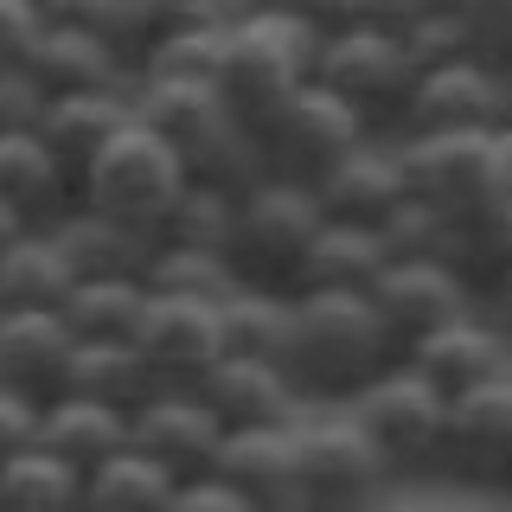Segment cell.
<instances>
[{"instance_id":"ba28073f","label":"cell","mask_w":512,"mask_h":512,"mask_svg":"<svg viewBox=\"0 0 512 512\" xmlns=\"http://www.w3.org/2000/svg\"><path fill=\"white\" fill-rule=\"evenodd\" d=\"M416 77L423 71H416L404 32H359V26H333L314 64V84H327L340 103H352L372 128H391V135L410 109Z\"/></svg>"},{"instance_id":"816d5d0a","label":"cell","mask_w":512,"mask_h":512,"mask_svg":"<svg viewBox=\"0 0 512 512\" xmlns=\"http://www.w3.org/2000/svg\"><path fill=\"white\" fill-rule=\"evenodd\" d=\"M500 167H506V199H512V122L500 128Z\"/></svg>"},{"instance_id":"52a82bcc","label":"cell","mask_w":512,"mask_h":512,"mask_svg":"<svg viewBox=\"0 0 512 512\" xmlns=\"http://www.w3.org/2000/svg\"><path fill=\"white\" fill-rule=\"evenodd\" d=\"M391 487V461L346 410L301 416V506L308 512H372Z\"/></svg>"},{"instance_id":"603a6c76","label":"cell","mask_w":512,"mask_h":512,"mask_svg":"<svg viewBox=\"0 0 512 512\" xmlns=\"http://www.w3.org/2000/svg\"><path fill=\"white\" fill-rule=\"evenodd\" d=\"M0 205L20 212L26 224H58L77 205L71 173H64V160L45 148L39 128H26V135H0Z\"/></svg>"},{"instance_id":"4dcf8cb0","label":"cell","mask_w":512,"mask_h":512,"mask_svg":"<svg viewBox=\"0 0 512 512\" xmlns=\"http://www.w3.org/2000/svg\"><path fill=\"white\" fill-rule=\"evenodd\" d=\"M173 493H180V480L141 448H122L116 461L84 474V512H167Z\"/></svg>"},{"instance_id":"836d02e7","label":"cell","mask_w":512,"mask_h":512,"mask_svg":"<svg viewBox=\"0 0 512 512\" xmlns=\"http://www.w3.org/2000/svg\"><path fill=\"white\" fill-rule=\"evenodd\" d=\"M39 20L116 45L135 71H141V58H148V45H154L148 39V20H141V0H39Z\"/></svg>"},{"instance_id":"f6af8a7d","label":"cell","mask_w":512,"mask_h":512,"mask_svg":"<svg viewBox=\"0 0 512 512\" xmlns=\"http://www.w3.org/2000/svg\"><path fill=\"white\" fill-rule=\"evenodd\" d=\"M39 0H0V71H20L32 58V45H39Z\"/></svg>"},{"instance_id":"3957f363","label":"cell","mask_w":512,"mask_h":512,"mask_svg":"<svg viewBox=\"0 0 512 512\" xmlns=\"http://www.w3.org/2000/svg\"><path fill=\"white\" fill-rule=\"evenodd\" d=\"M180 192H186V160L135 122L90 160V173L77 180V205L109 218V224H122V231H135V237H148V244H160V224L180 205Z\"/></svg>"},{"instance_id":"e0dca14e","label":"cell","mask_w":512,"mask_h":512,"mask_svg":"<svg viewBox=\"0 0 512 512\" xmlns=\"http://www.w3.org/2000/svg\"><path fill=\"white\" fill-rule=\"evenodd\" d=\"M314 192H320V205H327V218H340V224H384L397 205L410 199L404 148H397V135L359 141L346 160H333V167L320 173Z\"/></svg>"},{"instance_id":"7c38bea8","label":"cell","mask_w":512,"mask_h":512,"mask_svg":"<svg viewBox=\"0 0 512 512\" xmlns=\"http://www.w3.org/2000/svg\"><path fill=\"white\" fill-rule=\"evenodd\" d=\"M231 442V429L218 423V410L199 391H154L148 404L128 416V448H141L148 461H160L173 480H199L218 474V455Z\"/></svg>"},{"instance_id":"cb8c5ba5","label":"cell","mask_w":512,"mask_h":512,"mask_svg":"<svg viewBox=\"0 0 512 512\" xmlns=\"http://www.w3.org/2000/svg\"><path fill=\"white\" fill-rule=\"evenodd\" d=\"M154 391H160V378H154V365L141 359L135 340H77L71 372H64V397H90V404H109V410L135 416Z\"/></svg>"},{"instance_id":"30bf717a","label":"cell","mask_w":512,"mask_h":512,"mask_svg":"<svg viewBox=\"0 0 512 512\" xmlns=\"http://www.w3.org/2000/svg\"><path fill=\"white\" fill-rule=\"evenodd\" d=\"M135 346H141V359L154 365L160 391H199V384L231 359V352H224V308L218 301H180V295L148 301Z\"/></svg>"},{"instance_id":"ab89813d","label":"cell","mask_w":512,"mask_h":512,"mask_svg":"<svg viewBox=\"0 0 512 512\" xmlns=\"http://www.w3.org/2000/svg\"><path fill=\"white\" fill-rule=\"evenodd\" d=\"M404 45H410L416 71H442V64L480 58V52H474V39H468V20H461L455 7H429L423 20H416V26L404 32Z\"/></svg>"},{"instance_id":"7a4b0ae2","label":"cell","mask_w":512,"mask_h":512,"mask_svg":"<svg viewBox=\"0 0 512 512\" xmlns=\"http://www.w3.org/2000/svg\"><path fill=\"white\" fill-rule=\"evenodd\" d=\"M320 45H327V26L276 20V13H237L231 45H224V71H218L224 109H231L237 122L263 128L288 96H301L314 84Z\"/></svg>"},{"instance_id":"2e32d148","label":"cell","mask_w":512,"mask_h":512,"mask_svg":"<svg viewBox=\"0 0 512 512\" xmlns=\"http://www.w3.org/2000/svg\"><path fill=\"white\" fill-rule=\"evenodd\" d=\"M199 397L218 410V423L231 429H295L308 416V391L295 384L288 365H269V359H224L212 378L199 384Z\"/></svg>"},{"instance_id":"f1b7e54d","label":"cell","mask_w":512,"mask_h":512,"mask_svg":"<svg viewBox=\"0 0 512 512\" xmlns=\"http://www.w3.org/2000/svg\"><path fill=\"white\" fill-rule=\"evenodd\" d=\"M288 346H295V295H288V288L244 282L224 301V352H231V359L288 365Z\"/></svg>"},{"instance_id":"f35d334b","label":"cell","mask_w":512,"mask_h":512,"mask_svg":"<svg viewBox=\"0 0 512 512\" xmlns=\"http://www.w3.org/2000/svg\"><path fill=\"white\" fill-rule=\"evenodd\" d=\"M224 45H231V26L160 39L154 52L141 58V71H135V77H199V84H218V71H224Z\"/></svg>"},{"instance_id":"44dd1931","label":"cell","mask_w":512,"mask_h":512,"mask_svg":"<svg viewBox=\"0 0 512 512\" xmlns=\"http://www.w3.org/2000/svg\"><path fill=\"white\" fill-rule=\"evenodd\" d=\"M26 71L39 77L45 96H90V90H135V64H128L116 45L90 39V32L71 26H45L39 45H32Z\"/></svg>"},{"instance_id":"74e56055","label":"cell","mask_w":512,"mask_h":512,"mask_svg":"<svg viewBox=\"0 0 512 512\" xmlns=\"http://www.w3.org/2000/svg\"><path fill=\"white\" fill-rule=\"evenodd\" d=\"M378 231L391 244V263H455V244H461V224H448L423 199H404Z\"/></svg>"},{"instance_id":"1f68e13d","label":"cell","mask_w":512,"mask_h":512,"mask_svg":"<svg viewBox=\"0 0 512 512\" xmlns=\"http://www.w3.org/2000/svg\"><path fill=\"white\" fill-rule=\"evenodd\" d=\"M148 301V282H71L58 320L71 327V340H135Z\"/></svg>"},{"instance_id":"c3c4849f","label":"cell","mask_w":512,"mask_h":512,"mask_svg":"<svg viewBox=\"0 0 512 512\" xmlns=\"http://www.w3.org/2000/svg\"><path fill=\"white\" fill-rule=\"evenodd\" d=\"M237 13H276V20L327 26V20H333V0H237Z\"/></svg>"},{"instance_id":"484cf974","label":"cell","mask_w":512,"mask_h":512,"mask_svg":"<svg viewBox=\"0 0 512 512\" xmlns=\"http://www.w3.org/2000/svg\"><path fill=\"white\" fill-rule=\"evenodd\" d=\"M384 269H391V244H384L378 224H340L327 218V231L314 237L308 263H301V288H340V295H372L384 282Z\"/></svg>"},{"instance_id":"8992f818","label":"cell","mask_w":512,"mask_h":512,"mask_svg":"<svg viewBox=\"0 0 512 512\" xmlns=\"http://www.w3.org/2000/svg\"><path fill=\"white\" fill-rule=\"evenodd\" d=\"M397 148H404L410 199L436 205L448 224H474L487 205L506 199L500 128H480V135H397Z\"/></svg>"},{"instance_id":"7bdbcfd3","label":"cell","mask_w":512,"mask_h":512,"mask_svg":"<svg viewBox=\"0 0 512 512\" xmlns=\"http://www.w3.org/2000/svg\"><path fill=\"white\" fill-rule=\"evenodd\" d=\"M461 20H468V39L487 64H512V0H461Z\"/></svg>"},{"instance_id":"d6986e66","label":"cell","mask_w":512,"mask_h":512,"mask_svg":"<svg viewBox=\"0 0 512 512\" xmlns=\"http://www.w3.org/2000/svg\"><path fill=\"white\" fill-rule=\"evenodd\" d=\"M71 327L58 314H7L0 320V391L26 404H58L64 372H71Z\"/></svg>"},{"instance_id":"60d3db41","label":"cell","mask_w":512,"mask_h":512,"mask_svg":"<svg viewBox=\"0 0 512 512\" xmlns=\"http://www.w3.org/2000/svg\"><path fill=\"white\" fill-rule=\"evenodd\" d=\"M141 20H148V39H180V32H212L237 20V0H141ZM148 45V52H154Z\"/></svg>"},{"instance_id":"9c48e42d","label":"cell","mask_w":512,"mask_h":512,"mask_svg":"<svg viewBox=\"0 0 512 512\" xmlns=\"http://www.w3.org/2000/svg\"><path fill=\"white\" fill-rule=\"evenodd\" d=\"M256 135H263V160H269V173H276V180L314 186L333 160H346L359 141L384 135V128H372L359 109L340 103L327 84H308L301 96H288V103L263 128H256Z\"/></svg>"},{"instance_id":"4fadbf2b","label":"cell","mask_w":512,"mask_h":512,"mask_svg":"<svg viewBox=\"0 0 512 512\" xmlns=\"http://www.w3.org/2000/svg\"><path fill=\"white\" fill-rule=\"evenodd\" d=\"M372 308L384 320V333H391L397 359H410L429 333H442L448 320L474 314L480 295L461 282L455 263H391V269H384V282L372 288Z\"/></svg>"},{"instance_id":"7402d4cb","label":"cell","mask_w":512,"mask_h":512,"mask_svg":"<svg viewBox=\"0 0 512 512\" xmlns=\"http://www.w3.org/2000/svg\"><path fill=\"white\" fill-rule=\"evenodd\" d=\"M52 231L58 256L71 263L77 282H148V263H154V244L135 231H122V224L84 212V205H71L58 224H45Z\"/></svg>"},{"instance_id":"83f0119b","label":"cell","mask_w":512,"mask_h":512,"mask_svg":"<svg viewBox=\"0 0 512 512\" xmlns=\"http://www.w3.org/2000/svg\"><path fill=\"white\" fill-rule=\"evenodd\" d=\"M39 448H52L77 474H96L103 461H116L128 448V416L109 404H90V397H58L39 416Z\"/></svg>"},{"instance_id":"6da1fadb","label":"cell","mask_w":512,"mask_h":512,"mask_svg":"<svg viewBox=\"0 0 512 512\" xmlns=\"http://www.w3.org/2000/svg\"><path fill=\"white\" fill-rule=\"evenodd\" d=\"M391 365H397V346L384 333L372 295H340V288H301L295 295L288 372H295L314 410H346Z\"/></svg>"},{"instance_id":"f907efd6","label":"cell","mask_w":512,"mask_h":512,"mask_svg":"<svg viewBox=\"0 0 512 512\" xmlns=\"http://www.w3.org/2000/svg\"><path fill=\"white\" fill-rule=\"evenodd\" d=\"M20 231H32V224H26L20 212H7V205H0V250H7V244H13Z\"/></svg>"},{"instance_id":"d590c367","label":"cell","mask_w":512,"mask_h":512,"mask_svg":"<svg viewBox=\"0 0 512 512\" xmlns=\"http://www.w3.org/2000/svg\"><path fill=\"white\" fill-rule=\"evenodd\" d=\"M455 269H461V282H468L480 301H487L493 288L512 276V199L487 205V212H480L474 224H461Z\"/></svg>"},{"instance_id":"f546056e","label":"cell","mask_w":512,"mask_h":512,"mask_svg":"<svg viewBox=\"0 0 512 512\" xmlns=\"http://www.w3.org/2000/svg\"><path fill=\"white\" fill-rule=\"evenodd\" d=\"M186 160V180L192 186H212V192H231V199H244L250 186L269 180V160H263V135H256L250 122L224 116L205 141H192L180 154Z\"/></svg>"},{"instance_id":"ac0fdd59","label":"cell","mask_w":512,"mask_h":512,"mask_svg":"<svg viewBox=\"0 0 512 512\" xmlns=\"http://www.w3.org/2000/svg\"><path fill=\"white\" fill-rule=\"evenodd\" d=\"M218 480H231L256 512H308L301 506V423L237 429L218 455Z\"/></svg>"},{"instance_id":"e575fe53","label":"cell","mask_w":512,"mask_h":512,"mask_svg":"<svg viewBox=\"0 0 512 512\" xmlns=\"http://www.w3.org/2000/svg\"><path fill=\"white\" fill-rule=\"evenodd\" d=\"M148 288L154 295H180V301H231L244 276H237L231 256L218 250H173V244H154V263H148Z\"/></svg>"},{"instance_id":"5bb4252c","label":"cell","mask_w":512,"mask_h":512,"mask_svg":"<svg viewBox=\"0 0 512 512\" xmlns=\"http://www.w3.org/2000/svg\"><path fill=\"white\" fill-rule=\"evenodd\" d=\"M480 128H506V84L500 64L461 58L416 77L397 135H480Z\"/></svg>"},{"instance_id":"8fae6325","label":"cell","mask_w":512,"mask_h":512,"mask_svg":"<svg viewBox=\"0 0 512 512\" xmlns=\"http://www.w3.org/2000/svg\"><path fill=\"white\" fill-rule=\"evenodd\" d=\"M442 480H455V487H500V493H512V378L448 397Z\"/></svg>"},{"instance_id":"8d00e7d4","label":"cell","mask_w":512,"mask_h":512,"mask_svg":"<svg viewBox=\"0 0 512 512\" xmlns=\"http://www.w3.org/2000/svg\"><path fill=\"white\" fill-rule=\"evenodd\" d=\"M231 237H237V199H231V192H212V186H192L186 180L180 205L167 212V224H160V244L231 256Z\"/></svg>"},{"instance_id":"b9f144b4","label":"cell","mask_w":512,"mask_h":512,"mask_svg":"<svg viewBox=\"0 0 512 512\" xmlns=\"http://www.w3.org/2000/svg\"><path fill=\"white\" fill-rule=\"evenodd\" d=\"M429 13V0H333V26H359V32H410Z\"/></svg>"},{"instance_id":"ffe728a7","label":"cell","mask_w":512,"mask_h":512,"mask_svg":"<svg viewBox=\"0 0 512 512\" xmlns=\"http://www.w3.org/2000/svg\"><path fill=\"white\" fill-rule=\"evenodd\" d=\"M122 128H135V90H90V96H52L39 135H45V148L64 160V173H71V186H77L90 173V160L103 154Z\"/></svg>"},{"instance_id":"4316f807","label":"cell","mask_w":512,"mask_h":512,"mask_svg":"<svg viewBox=\"0 0 512 512\" xmlns=\"http://www.w3.org/2000/svg\"><path fill=\"white\" fill-rule=\"evenodd\" d=\"M71 263L58 256L52 231L32 224L20 231L7 250H0V320L7 314H58L64 295H71Z\"/></svg>"},{"instance_id":"bcb514c9","label":"cell","mask_w":512,"mask_h":512,"mask_svg":"<svg viewBox=\"0 0 512 512\" xmlns=\"http://www.w3.org/2000/svg\"><path fill=\"white\" fill-rule=\"evenodd\" d=\"M39 416H45L39 404L0 391V468H7V461H20L26 448H39Z\"/></svg>"},{"instance_id":"f5cc1de1","label":"cell","mask_w":512,"mask_h":512,"mask_svg":"<svg viewBox=\"0 0 512 512\" xmlns=\"http://www.w3.org/2000/svg\"><path fill=\"white\" fill-rule=\"evenodd\" d=\"M500 84H506V122H512V64H500Z\"/></svg>"},{"instance_id":"7dc6e473","label":"cell","mask_w":512,"mask_h":512,"mask_svg":"<svg viewBox=\"0 0 512 512\" xmlns=\"http://www.w3.org/2000/svg\"><path fill=\"white\" fill-rule=\"evenodd\" d=\"M167 512H256V506L231 487V480L199 474V480H180V493H173V506H167Z\"/></svg>"},{"instance_id":"ee69618b","label":"cell","mask_w":512,"mask_h":512,"mask_svg":"<svg viewBox=\"0 0 512 512\" xmlns=\"http://www.w3.org/2000/svg\"><path fill=\"white\" fill-rule=\"evenodd\" d=\"M45 103L52 96L39 90V77L26 71H0V135H26V128H39L45 122Z\"/></svg>"},{"instance_id":"681fc988","label":"cell","mask_w":512,"mask_h":512,"mask_svg":"<svg viewBox=\"0 0 512 512\" xmlns=\"http://www.w3.org/2000/svg\"><path fill=\"white\" fill-rule=\"evenodd\" d=\"M480 308H487V314H493V320H500V327L512 333V276H506L500 288H493V295H487V301H480Z\"/></svg>"},{"instance_id":"5b68a950","label":"cell","mask_w":512,"mask_h":512,"mask_svg":"<svg viewBox=\"0 0 512 512\" xmlns=\"http://www.w3.org/2000/svg\"><path fill=\"white\" fill-rule=\"evenodd\" d=\"M320 231H327V205H320V192L269 173L263 186H250L244 199H237L231 263H237V276H244V282L288 288V295H295L301 263H308V250H314Z\"/></svg>"},{"instance_id":"277c9868","label":"cell","mask_w":512,"mask_h":512,"mask_svg":"<svg viewBox=\"0 0 512 512\" xmlns=\"http://www.w3.org/2000/svg\"><path fill=\"white\" fill-rule=\"evenodd\" d=\"M346 416L372 436V448L391 461L397 480H442V429H448V397L416 372L410 359H397L391 372H378Z\"/></svg>"},{"instance_id":"9a60e30c","label":"cell","mask_w":512,"mask_h":512,"mask_svg":"<svg viewBox=\"0 0 512 512\" xmlns=\"http://www.w3.org/2000/svg\"><path fill=\"white\" fill-rule=\"evenodd\" d=\"M410 365L436 384L442 397H461V391L512 378V333L487 308H474V314L448 320L442 333H429V340L410 352Z\"/></svg>"},{"instance_id":"d4e9b609","label":"cell","mask_w":512,"mask_h":512,"mask_svg":"<svg viewBox=\"0 0 512 512\" xmlns=\"http://www.w3.org/2000/svg\"><path fill=\"white\" fill-rule=\"evenodd\" d=\"M224 116L231 109H224L218 84H199V77H135V122L148 135H160L173 154L205 141Z\"/></svg>"},{"instance_id":"d6a6232c","label":"cell","mask_w":512,"mask_h":512,"mask_svg":"<svg viewBox=\"0 0 512 512\" xmlns=\"http://www.w3.org/2000/svg\"><path fill=\"white\" fill-rule=\"evenodd\" d=\"M0 512H84V474L52 448H26L0 468Z\"/></svg>"}]
</instances>
